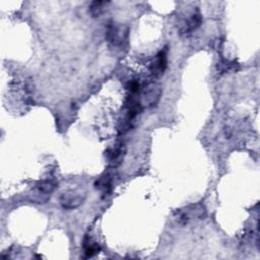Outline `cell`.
Masks as SVG:
<instances>
[{
	"mask_svg": "<svg viewBox=\"0 0 260 260\" xmlns=\"http://www.w3.org/2000/svg\"><path fill=\"white\" fill-rule=\"evenodd\" d=\"M106 39L113 46L122 47L128 41V28L115 21H110L106 28Z\"/></svg>",
	"mask_w": 260,
	"mask_h": 260,
	"instance_id": "cell-1",
	"label": "cell"
},
{
	"mask_svg": "<svg viewBox=\"0 0 260 260\" xmlns=\"http://www.w3.org/2000/svg\"><path fill=\"white\" fill-rule=\"evenodd\" d=\"M206 215L205 208L202 204H193L185 207L177 212V221L183 225L188 224L194 220L203 219Z\"/></svg>",
	"mask_w": 260,
	"mask_h": 260,
	"instance_id": "cell-2",
	"label": "cell"
},
{
	"mask_svg": "<svg viewBox=\"0 0 260 260\" xmlns=\"http://www.w3.org/2000/svg\"><path fill=\"white\" fill-rule=\"evenodd\" d=\"M202 22V16L198 9H194L187 18H185L180 27H179V34L182 36H189L194 30H196Z\"/></svg>",
	"mask_w": 260,
	"mask_h": 260,
	"instance_id": "cell-3",
	"label": "cell"
},
{
	"mask_svg": "<svg viewBox=\"0 0 260 260\" xmlns=\"http://www.w3.org/2000/svg\"><path fill=\"white\" fill-rule=\"evenodd\" d=\"M85 199V194L80 191L69 190L60 197V204L64 209H75L80 206Z\"/></svg>",
	"mask_w": 260,
	"mask_h": 260,
	"instance_id": "cell-4",
	"label": "cell"
},
{
	"mask_svg": "<svg viewBox=\"0 0 260 260\" xmlns=\"http://www.w3.org/2000/svg\"><path fill=\"white\" fill-rule=\"evenodd\" d=\"M142 93H141V99H140V103L143 106H154L157 101L159 100L160 96V88L153 84V83H149L146 86H142Z\"/></svg>",
	"mask_w": 260,
	"mask_h": 260,
	"instance_id": "cell-5",
	"label": "cell"
},
{
	"mask_svg": "<svg viewBox=\"0 0 260 260\" xmlns=\"http://www.w3.org/2000/svg\"><path fill=\"white\" fill-rule=\"evenodd\" d=\"M168 65V50L164 48L160 50L157 55L154 57L153 61L150 64L149 71L154 77H159L164 74Z\"/></svg>",
	"mask_w": 260,
	"mask_h": 260,
	"instance_id": "cell-6",
	"label": "cell"
},
{
	"mask_svg": "<svg viewBox=\"0 0 260 260\" xmlns=\"http://www.w3.org/2000/svg\"><path fill=\"white\" fill-rule=\"evenodd\" d=\"M126 153V147L124 143H118L113 147H110L106 151V157L108 161L113 166L116 167L121 164L124 155Z\"/></svg>",
	"mask_w": 260,
	"mask_h": 260,
	"instance_id": "cell-7",
	"label": "cell"
},
{
	"mask_svg": "<svg viewBox=\"0 0 260 260\" xmlns=\"http://www.w3.org/2000/svg\"><path fill=\"white\" fill-rule=\"evenodd\" d=\"M94 187L99 190L103 196H108V194L112 191L113 188V179L111 175L105 174L101 176L94 183Z\"/></svg>",
	"mask_w": 260,
	"mask_h": 260,
	"instance_id": "cell-8",
	"label": "cell"
},
{
	"mask_svg": "<svg viewBox=\"0 0 260 260\" xmlns=\"http://www.w3.org/2000/svg\"><path fill=\"white\" fill-rule=\"evenodd\" d=\"M57 186H58V182L55 181L54 179H45L40 181L36 187H37L38 194H42V196L50 197V194H52L55 191Z\"/></svg>",
	"mask_w": 260,
	"mask_h": 260,
	"instance_id": "cell-9",
	"label": "cell"
},
{
	"mask_svg": "<svg viewBox=\"0 0 260 260\" xmlns=\"http://www.w3.org/2000/svg\"><path fill=\"white\" fill-rule=\"evenodd\" d=\"M82 247H83V253H84L85 258L92 257V256L96 255L98 253H100V251H101V247H100L99 243L95 242L89 236H86L84 238Z\"/></svg>",
	"mask_w": 260,
	"mask_h": 260,
	"instance_id": "cell-10",
	"label": "cell"
},
{
	"mask_svg": "<svg viewBox=\"0 0 260 260\" xmlns=\"http://www.w3.org/2000/svg\"><path fill=\"white\" fill-rule=\"evenodd\" d=\"M110 2L108 1H93L91 2L90 6H89V13L92 17H99L102 13H104L106 6L109 4Z\"/></svg>",
	"mask_w": 260,
	"mask_h": 260,
	"instance_id": "cell-11",
	"label": "cell"
}]
</instances>
